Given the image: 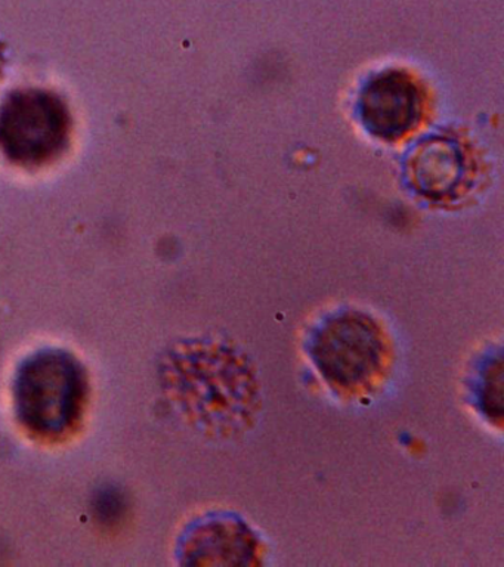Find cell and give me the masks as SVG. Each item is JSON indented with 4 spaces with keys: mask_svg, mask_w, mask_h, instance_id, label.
Masks as SVG:
<instances>
[{
    "mask_svg": "<svg viewBox=\"0 0 504 567\" xmlns=\"http://www.w3.org/2000/svg\"><path fill=\"white\" fill-rule=\"evenodd\" d=\"M85 392L81 363L61 350H47L28 359L17 374V414L30 432L61 436L81 416Z\"/></svg>",
    "mask_w": 504,
    "mask_h": 567,
    "instance_id": "cell-1",
    "label": "cell"
},
{
    "mask_svg": "<svg viewBox=\"0 0 504 567\" xmlns=\"http://www.w3.org/2000/svg\"><path fill=\"white\" fill-rule=\"evenodd\" d=\"M70 136L72 117L55 93L24 89L0 105V153L17 167L41 168L56 162Z\"/></svg>",
    "mask_w": 504,
    "mask_h": 567,
    "instance_id": "cell-2",
    "label": "cell"
},
{
    "mask_svg": "<svg viewBox=\"0 0 504 567\" xmlns=\"http://www.w3.org/2000/svg\"><path fill=\"white\" fill-rule=\"evenodd\" d=\"M384 341L373 319L344 313L317 331L312 357L327 380L343 389L361 388L382 367Z\"/></svg>",
    "mask_w": 504,
    "mask_h": 567,
    "instance_id": "cell-3",
    "label": "cell"
},
{
    "mask_svg": "<svg viewBox=\"0 0 504 567\" xmlns=\"http://www.w3.org/2000/svg\"><path fill=\"white\" fill-rule=\"evenodd\" d=\"M360 114L371 135L389 142L401 140L422 120V89L404 71H383L362 89Z\"/></svg>",
    "mask_w": 504,
    "mask_h": 567,
    "instance_id": "cell-4",
    "label": "cell"
},
{
    "mask_svg": "<svg viewBox=\"0 0 504 567\" xmlns=\"http://www.w3.org/2000/svg\"><path fill=\"white\" fill-rule=\"evenodd\" d=\"M184 557L188 565H254L256 538L240 520H212L192 532Z\"/></svg>",
    "mask_w": 504,
    "mask_h": 567,
    "instance_id": "cell-5",
    "label": "cell"
},
{
    "mask_svg": "<svg viewBox=\"0 0 504 567\" xmlns=\"http://www.w3.org/2000/svg\"><path fill=\"white\" fill-rule=\"evenodd\" d=\"M466 162L457 142L432 137L411 154L409 173L415 190L431 199H445L462 184Z\"/></svg>",
    "mask_w": 504,
    "mask_h": 567,
    "instance_id": "cell-6",
    "label": "cell"
},
{
    "mask_svg": "<svg viewBox=\"0 0 504 567\" xmlns=\"http://www.w3.org/2000/svg\"><path fill=\"white\" fill-rule=\"evenodd\" d=\"M482 406L491 420L502 423L503 416V362L502 357L486 367L482 385Z\"/></svg>",
    "mask_w": 504,
    "mask_h": 567,
    "instance_id": "cell-7",
    "label": "cell"
},
{
    "mask_svg": "<svg viewBox=\"0 0 504 567\" xmlns=\"http://www.w3.org/2000/svg\"><path fill=\"white\" fill-rule=\"evenodd\" d=\"M0 60H2V56H0Z\"/></svg>",
    "mask_w": 504,
    "mask_h": 567,
    "instance_id": "cell-8",
    "label": "cell"
}]
</instances>
